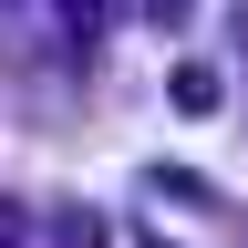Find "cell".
Segmentation results:
<instances>
[{
  "mask_svg": "<svg viewBox=\"0 0 248 248\" xmlns=\"http://www.w3.org/2000/svg\"><path fill=\"white\" fill-rule=\"evenodd\" d=\"M62 11H73V21H93V0H62Z\"/></svg>",
  "mask_w": 248,
  "mask_h": 248,
  "instance_id": "obj_6",
  "label": "cell"
},
{
  "mask_svg": "<svg viewBox=\"0 0 248 248\" xmlns=\"http://www.w3.org/2000/svg\"><path fill=\"white\" fill-rule=\"evenodd\" d=\"M145 186H155V197H176V207H217V186L186 176V166H145Z\"/></svg>",
  "mask_w": 248,
  "mask_h": 248,
  "instance_id": "obj_2",
  "label": "cell"
},
{
  "mask_svg": "<svg viewBox=\"0 0 248 248\" xmlns=\"http://www.w3.org/2000/svg\"><path fill=\"white\" fill-rule=\"evenodd\" d=\"M0 248H21V217H11V207H0Z\"/></svg>",
  "mask_w": 248,
  "mask_h": 248,
  "instance_id": "obj_4",
  "label": "cell"
},
{
  "mask_svg": "<svg viewBox=\"0 0 248 248\" xmlns=\"http://www.w3.org/2000/svg\"><path fill=\"white\" fill-rule=\"evenodd\" d=\"M145 11H155V21H176V11H186V0H145Z\"/></svg>",
  "mask_w": 248,
  "mask_h": 248,
  "instance_id": "obj_5",
  "label": "cell"
},
{
  "mask_svg": "<svg viewBox=\"0 0 248 248\" xmlns=\"http://www.w3.org/2000/svg\"><path fill=\"white\" fill-rule=\"evenodd\" d=\"M166 104L176 114H217V73H207V62H176V73H166Z\"/></svg>",
  "mask_w": 248,
  "mask_h": 248,
  "instance_id": "obj_1",
  "label": "cell"
},
{
  "mask_svg": "<svg viewBox=\"0 0 248 248\" xmlns=\"http://www.w3.org/2000/svg\"><path fill=\"white\" fill-rule=\"evenodd\" d=\"M52 228H62V248H104V217H83V207H62Z\"/></svg>",
  "mask_w": 248,
  "mask_h": 248,
  "instance_id": "obj_3",
  "label": "cell"
}]
</instances>
